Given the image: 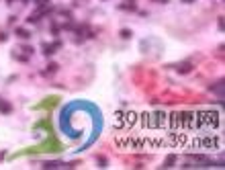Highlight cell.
Returning <instances> with one entry per match:
<instances>
[{
  "instance_id": "cell-1",
  "label": "cell",
  "mask_w": 225,
  "mask_h": 170,
  "mask_svg": "<svg viewBox=\"0 0 225 170\" xmlns=\"http://www.w3.org/2000/svg\"><path fill=\"white\" fill-rule=\"evenodd\" d=\"M197 117L201 121V129L203 131H221L223 127V121H221V113L219 111H213V109H201L197 111Z\"/></svg>"
},
{
  "instance_id": "cell-2",
  "label": "cell",
  "mask_w": 225,
  "mask_h": 170,
  "mask_svg": "<svg viewBox=\"0 0 225 170\" xmlns=\"http://www.w3.org/2000/svg\"><path fill=\"white\" fill-rule=\"evenodd\" d=\"M137 117H139V113H135V111H117L115 113V121H112V127L121 129V131L135 129Z\"/></svg>"
},
{
  "instance_id": "cell-3",
  "label": "cell",
  "mask_w": 225,
  "mask_h": 170,
  "mask_svg": "<svg viewBox=\"0 0 225 170\" xmlns=\"http://www.w3.org/2000/svg\"><path fill=\"white\" fill-rule=\"evenodd\" d=\"M60 47H61V41H60V39H57V41H53L51 45H49V43H43V53L49 58V55H53V53H55V49H60Z\"/></svg>"
},
{
  "instance_id": "cell-4",
  "label": "cell",
  "mask_w": 225,
  "mask_h": 170,
  "mask_svg": "<svg viewBox=\"0 0 225 170\" xmlns=\"http://www.w3.org/2000/svg\"><path fill=\"white\" fill-rule=\"evenodd\" d=\"M41 166H43V168H47V170H55V168H66L68 164H66V162H57V160H53V162H43Z\"/></svg>"
},
{
  "instance_id": "cell-5",
  "label": "cell",
  "mask_w": 225,
  "mask_h": 170,
  "mask_svg": "<svg viewBox=\"0 0 225 170\" xmlns=\"http://www.w3.org/2000/svg\"><path fill=\"white\" fill-rule=\"evenodd\" d=\"M121 10H137V2L135 0H123V4H119Z\"/></svg>"
},
{
  "instance_id": "cell-6",
  "label": "cell",
  "mask_w": 225,
  "mask_h": 170,
  "mask_svg": "<svg viewBox=\"0 0 225 170\" xmlns=\"http://www.w3.org/2000/svg\"><path fill=\"white\" fill-rule=\"evenodd\" d=\"M0 113H4V115H10V113H12V105L6 102L2 96H0Z\"/></svg>"
},
{
  "instance_id": "cell-7",
  "label": "cell",
  "mask_w": 225,
  "mask_h": 170,
  "mask_svg": "<svg viewBox=\"0 0 225 170\" xmlns=\"http://www.w3.org/2000/svg\"><path fill=\"white\" fill-rule=\"evenodd\" d=\"M176 70H178L180 74H188V72L192 70V64H191V62H182V64L176 66Z\"/></svg>"
},
{
  "instance_id": "cell-8",
  "label": "cell",
  "mask_w": 225,
  "mask_h": 170,
  "mask_svg": "<svg viewBox=\"0 0 225 170\" xmlns=\"http://www.w3.org/2000/svg\"><path fill=\"white\" fill-rule=\"evenodd\" d=\"M15 35L21 37V39H29V37H31V33H29L27 29H23V27H17V29H15Z\"/></svg>"
},
{
  "instance_id": "cell-9",
  "label": "cell",
  "mask_w": 225,
  "mask_h": 170,
  "mask_svg": "<svg viewBox=\"0 0 225 170\" xmlns=\"http://www.w3.org/2000/svg\"><path fill=\"white\" fill-rule=\"evenodd\" d=\"M176 160H178V156H176V154H170V156L166 158V162H164V168H172L174 164H176Z\"/></svg>"
},
{
  "instance_id": "cell-10",
  "label": "cell",
  "mask_w": 225,
  "mask_h": 170,
  "mask_svg": "<svg viewBox=\"0 0 225 170\" xmlns=\"http://www.w3.org/2000/svg\"><path fill=\"white\" fill-rule=\"evenodd\" d=\"M39 21H41V15H39V12L29 15V18H27V23H29V25H35V23H39Z\"/></svg>"
},
{
  "instance_id": "cell-11",
  "label": "cell",
  "mask_w": 225,
  "mask_h": 170,
  "mask_svg": "<svg viewBox=\"0 0 225 170\" xmlns=\"http://www.w3.org/2000/svg\"><path fill=\"white\" fill-rule=\"evenodd\" d=\"M57 68H60L57 64H49V66H47V70H45V74H47V76H49V74H55V72H57Z\"/></svg>"
},
{
  "instance_id": "cell-12",
  "label": "cell",
  "mask_w": 225,
  "mask_h": 170,
  "mask_svg": "<svg viewBox=\"0 0 225 170\" xmlns=\"http://www.w3.org/2000/svg\"><path fill=\"white\" fill-rule=\"evenodd\" d=\"M119 35H121V39H131V35H133V33H131V29H121V33H119Z\"/></svg>"
},
{
  "instance_id": "cell-13",
  "label": "cell",
  "mask_w": 225,
  "mask_h": 170,
  "mask_svg": "<svg viewBox=\"0 0 225 170\" xmlns=\"http://www.w3.org/2000/svg\"><path fill=\"white\" fill-rule=\"evenodd\" d=\"M211 90H215V92L221 96V92H223V82H217L215 86H211Z\"/></svg>"
},
{
  "instance_id": "cell-14",
  "label": "cell",
  "mask_w": 225,
  "mask_h": 170,
  "mask_svg": "<svg viewBox=\"0 0 225 170\" xmlns=\"http://www.w3.org/2000/svg\"><path fill=\"white\" fill-rule=\"evenodd\" d=\"M35 4L39 6V8H45V6H49V0H33Z\"/></svg>"
},
{
  "instance_id": "cell-15",
  "label": "cell",
  "mask_w": 225,
  "mask_h": 170,
  "mask_svg": "<svg viewBox=\"0 0 225 170\" xmlns=\"http://www.w3.org/2000/svg\"><path fill=\"white\" fill-rule=\"evenodd\" d=\"M96 162H98V164H100V168H106V164H109V162H106V158H104V156H98V158H96Z\"/></svg>"
},
{
  "instance_id": "cell-16",
  "label": "cell",
  "mask_w": 225,
  "mask_h": 170,
  "mask_svg": "<svg viewBox=\"0 0 225 170\" xmlns=\"http://www.w3.org/2000/svg\"><path fill=\"white\" fill-rule=\"evenodd\" d=\"M21 49H23V51H25V53H27V55H31V53H33V47H31V45H23V47H21Z\"/></svg>"
},
{
  "instance_id": "cell-17",
  "label": "cell",
  "mask_w": 225,
  "mask_h": 170,
  "mask_svg": "<svg viewBox=\"0 0 225 170\" xmlns=\"http://www.w3.org/2000/svg\"><path fill=\"white\" fill-rule=\"evenodd\" d=\"M6 39H8V35H6V33H0V41H6Z\"/></svg>"
},
{
  "instance_id": "cell-18",
  "label": "cell",
  "mask_w": 225,
  "mask_h": 170,
  "mask_svg": "<svg viewBox=\"0 0 225 170\" xmlns=\"http://www.w3.org/2000/svg\"><path fill=\"white\" fill-rule=\"evenodd\" d=\"M180 2H184V4H191L192 0H180Z\"/></svg>"
},
{
  "instance_id": "cell-19",
  "label": "cell",
  "mask_w": 225,
  "mask_h": 170,
  "mask_svg": "<svg viewBox=\"0 0 225 170\" xmlns=\"http://www.w3.org/2000/svg\"><path fill=\"white\" fill-rule=\"evenodd\" d=\"M158 2H162V4H164V2H168V0H158Z\"/></svg>"
},
{
  "instance_id": "cell-20",
  "label": "cell",
  "mask_w": 225,
  "mask_h": 170,
  "mask_svg": "<svg viewBox=\"0 0 225 170\" xmlns=\"http://www.w3.org/2000/svg\"><path fill=\"white\" fill-rule=\"evenodd\" d=\"M6 2H8V4H12V2H15V0H6Z\"/></svg>"
},
{
  "instance_id": "cell-21",
  "label": "cell",
  "mask_w": 225,
  "mask_h": 170,
  "mask_svg": "<svg viewBox=\"0 0 225 170\" xmlns=\"http://www.w3.org/2000/svg\"><path fill=\"white\" fill-rule=\"evenodd\" d=\"M23 2H29V0H23Z\"/></svg>"
}]
</instances>
